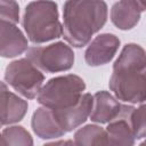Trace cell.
Segmentation results:
<instances>
[{
  "label": "cell",
  "instance_id": "obj_1",
  "mask_svg": "<svg viewBox=\"0 0 146 146\" xmlns=\"http://www.w3.org/2000/svg\"><path fill=\"white\" fill-rule=\"evenodd\" d=\"M145 51L136 43L123 47L113 66L110 79V89L114 96L131 104L144 103L146 95Z\"/></svg>",
  "mask_w": 146,
  "mask_h": 146
},
{
  "label": "cell",
  "instance_id": "obj_2",
  "mask_svg": "<svg viewBox=\"0 0 146 146\" xmlns=\"http://www.w3.org/2000/svg\"><path fill=\"white\" fill-rule=\"evenodd\" d=\"M104 0H66L63 9V35L73 47L86 46L106 23Z\"/></svg>",
  "mask_w": 146,
  "mask_h": 146
},
{
  "label": "cell",
  "instance_id": "obj_3",
  "mask_svg": "<svg viewBox=\"0 0 146 146\" xmlns=\"http://www.w3.org/2000/svg\"><path fill=\"white\" fill-rule=\"evenodd\" d=\"M23 27L33 43H43L59 38L63 27L58 18L57 3L51 0L30 2L24 11Z\"/></svg>",
  "mask_w": 146,
  "mask_h": 146
},
{
  "label": "cell",
  "instance_id": "obj_4",
  "mask_svg": "<svg viewBox=\"0 0 146 146\" xmlns=\"http://www.w3.org/2000/svg\"><path fill=\"white\" fill-rule=\"evenodd\" d=\"M86 89L84 81L74 74L50 79L36 95L38 102L49 108H67L75 105Z\"/></svg>",
  "mask_w": 146,
  "mask_h": 146
},
{
  "label": "cell",
  "instance_id": "obj_5",
  "mask_svg": "<svg viewBox=\"0 0 146 146\" xmlns=\"http://www.w3.org/2000/svg\"><path fill=\"white\" fill-rule=\"evenodd\" d=\"M5 80L18 94L27 99H33L39 94L44 76L27 58H21L6 67Z\"/></svg>",
  "mask_w": 146,
  "mask_h": 146
},
{
  "label": "cell",
  "instance_id": "obj_6",
  "mask_svg": "<svg viewBox=\"0 0 146 146\" xmlns=\"http://www.w3.org/2000/svg\"><path fill=\"white\" fill-rule=\"evenodd\" d=\"M26 58L40 71L57 73L70 70L74 64V52L64 42L51 43L46 47H32Z\"/></svg>",
  "mask_w": 146,
  "mask_h": 146
},
{
  "label": "cell",
  "instance_id": "obj_7",
  "mask_svg": "<svg viewBox=\"0 0 146 146\" xmlns=\"http://www.w3.org/2000/svg\"><path fill=\"white\" fill-rule=\"evenodd\" d=\"M92 107V96L90 94H82L80 100L67 108H50L55 121L59 128L66 133L81 125L89 116Z\"/></svg>",
  "mask_w": 146,
  "mask_h": 146
},
{
  "label": "cell",
  "instance_id": "obj_8",
  "mask_svg": "<svg viewBox=\"0 0 146 146\" xmlns=\"http://www.w3.org/2000/svg\"><path fill=\"white\" fill-rule=\"evenodd\" d=\"M133 108L135 107L129 105H121V110L117 115L108 122V125L106 128L108 145H133L136 140L131 121Z\"/></svg>",
  "mask_w": 146,
  "mask_h": 146
},
{
  "label": "cell",
  "instance_id": "obj_9",
  "mask_svg": "<svg viewBox=\"0 0 146 146\" xmlns=\"http://www.w3.org/2000/svg\"><path fill=\"white\" fill-rule=\"evenodd\" d=\"M120 46L116 35L104 33L96 36L84 52L86 63L89 66H100L112 60Z\"/></svg>",
  "mask_w": 146,
  "mask_h": 146
},
{
  "label": "cell",
  "instance_id": "obj_10",
  "mask_svg": "<svg viewBox=\"0 0 146 146\" xmlns=\"http://www.w3.org/2000/svg\"><path fill=\"white\" fill-rule=\"evenodd\" d=\"M27 106L26 100L9 91L0 81V127L21 121L26 114Z\"/></svg>",
  "mask_w": 146,
  "mask_h": 146
},
{
  "label": "cell",
  "instance_id": "obj_11",
  "mask_svg": "<svg viewBox=\"0 0 146 146\" xmlns=\"http://www.w3.org/2000/svg\"><path fill=\"white\" fill-rule=\"evenodd\" d=\"M145 10V0H120L111 9V21L120 30H130L137 25Z\"/></svg>",
  "mask_w": 146,
  "mask_h": 146
},
{
  "label": "cell",
  "instance_id": "obj_12",
  "mask_svg": "<svg viewBox=\"0 0 146 146\" xmlns=\"http://www.w3.org/2000/svg\"><path fill=\"white\" fill-rule=\"evenodd\" d=\"M27 50V40L14 24L0 19V56L16 57Z\"/></svg>",
  "mask_w": 146,
  "mask_h": 146
},
{
  "label": "cell",
  "instance_id": "obj_13",
  "mask_svg": "<svg viewBox=\"0 0 146 146\" xmlns=\"http://www.w3.org/2000/svg\"><path fill=\"white\" fill-rule=\"evenodd\" d=\"M121 110V104L107 91H98L92 96V107L89 114L96 123H108Z\"/></svg>",
  "mask_w": 146,
  "mask_h": 146
},
{
  "label": "cell",
  "instance_id": "obj_14",
  "mask_svg": "<svg viewBox=\"0 0 146 146\" xmlns=\"http://www.w3.org/2000/svg\"><path fill=\"white\" fill-rule=\"evenodd\" d=\"M31 124L34 133L42 139L59 138L65 135V132L55 121L51 110L46 106L39 107L33 113Z\"/></svg>",
  "mask_w": 146,
  "mask_h": 146
},
{
  "label": "cell",
  "instance_id": "obj_15",
  "mask_svg": "<svg viewBox=\"0 0 146 146\" xmlns=\"http://www.w3.org/2000/svg\"><path fill=\"white\" fill-rule=\"evenodd\" d=\"M74 144L76 145H108L106 130L95 124H88L79 129L75 132Z\"/></svg>",
  "mask_w": 146,
  "mask_h": 146
},
{
  "label": "cell",
  "instance_id": "obj_16",
  "mask_svg": "<svg viewBox=\"0 0 146 146\" xmlns=\"http://www.w3.org/2000/svg\"><path fill=\"white\" fill-rule=\"evenodd\" d=\"M2 137L6 145H32L33 140L31 135L19 125H13L3 129Z\"/></svg>",
  "mask_w": 146,
  "mask_h": 146
},
{
  "label": "cell",
  "instance_id": "obj_17",
  "mask_svg": "<svg viewBox=\"0 0 146 146\" xmlns=\"http://www.w3.org/2000/svg\"><path fill=\"white\" fill-rule=\"evenodd\" d=\"M0 19L16 24L19 19V7L15 0H0Z\"/></svg>",
  "mask_w": 146,
  "mask_h": 146
},
{
  "label": "cell",
  "instance_id": "obj_18",
  "mask_svg": "<svg viewBox=\"0 0 146 146\" xmlns=\"http://www.w3.org/2000/svg\"><path fill=\"white\" fill-rule=\"evenodd\" d=\"M145 105H141L138 108H133L131 114L132 127L135 130L136 139H141L146 135V122H145Z\"/></svg>",
  "mask_w": 146,
  "mask_h": 146
},
{
  "label": "cell",
  "instance_id": "obj_19",
  "mask_svg": "<svg viewBox=\"0 0 146 146\" xmlns=\"http://www.w3.org/2000/svg\"><path fill=\"white\" fill-rule=\"evenodd\" d=\"M0 145H6V143H5V140H3L2 135H0Z\"/></svg>",
  "mask_w": 146,
  "mask_h": 146
}]
</instances>
